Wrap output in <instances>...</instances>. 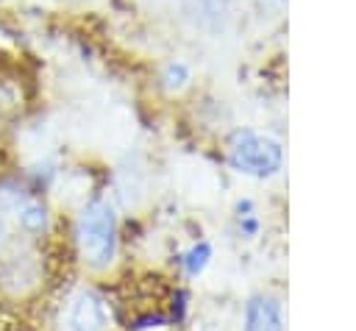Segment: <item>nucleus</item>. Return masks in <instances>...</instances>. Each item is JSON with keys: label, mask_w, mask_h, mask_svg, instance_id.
Masks as SVG:
<instances>
[{"label": "nucleus", "mask_w": 356, "mask_h": 331, "mask_svg": "<svg viewBox=\"0 0 356 331\" xmlns=\"http://www.w3.org/2000/svg\"><path fill=\"white\" fill-rule=\"evenodd\" d=\"M78 248L92 267H108L117 253V223L108 203L95 200L78 220Z\"/></svg>", "instance_id": "f257e3e1"}, {"label": "nucleus", "mask_w": 356, "mask_h": 331, "mask_svg": "<svg viewBox=\"0 0 356 331\" xmlns=\"http://www.w3.org/2000/svg\"><path fill=\"white\" fill-rule=\"evenodd\" d=\"M284 150L275 139L256 131H236L228 142V164L253 178H270L281 170Z\"/></svg>", "instance_id": "f03ea898"}, {"label": "nucleus", "mask_w": 356, "mask_h": 331, "mask_svg": "<svg viewBox=\"0 0 356 331\" xmlns=\"http://www.w3.org/2000/svg\"><path fill=\"white\" fill-rule=\"evenodd\" d=\"M70 325L72 331H103L106 328V309L103 300L92 292H81L72 300L70 309Z\"/></svg>", "instance_id": "7ed1b4c3"}, {"label": "nucleus", "mask_w": 356, "mask_h": 331, "mask_svg": "<svg viewBox=\"0 0 356 331\" xmlns=\"http://www.w3.org/2000/svg\"><path fill=\"white\" fill-rule=\"evenodd\" d=\"M245 331H284L281 303L267 295L253 298L245 309Z\"/></svg>", "instance_id": "20e7f679"}, {"label": "nucleus", "mask_w": 356, "mask_h": 331, "mask_svg": "<svg viewBox=\"0 0 356 331\" xmlns=\"http://www.w3.org/2000/svg\"><path fill=\"white\" fill-rule=\"evenodd\" d=\"M209 256H211V248H209L206 242L195 245V248H192V250L184 256V267H186V273H189V275H197V273L206 267Z\"/></svg>", "instance_id": "39448f33"}, {"label": "nucleus", "mask_w": 356, "mask_h": 331, "mask_svg": "<svg viewBox=\"0 0 356 331\" xmlns=\"http://www.w3.org/2000/svg\"><path fill=\"white\" fill-rule=\"evenodd\" d=\"M19 223H22V228H28V231H42V228H44V209L36 206V203L22 206V209H19Z\"/></svg>", "instance_id": "423d86ee"}, {"label": "nucleus", "mask_w": 356, "mask_h": 331, "mask_svg": "<svg viewBox=\"0 0 356 331\" xmlns=\"http://www.w3.org/2000/svg\"><path fill=\"white\" fill-rule=\"evenodd\" d=\"M14 108H17V97H14V92H11L8 86L0 83V128L8 122V117L14 114Z\"/></svg>", "instance_id": "0eeeda50"}, {"label": "nucleus", "mask_w": 356, "mask_h": 331, "mask_svg": "<svg viewBox=\"0 0 356 331\" xmlns=\"http://www.w3.org/2000/svg\"><path fill=\"white\" fill-rule=\"evenodd\" d=\"M184 81H186V67L184 64H170L167 72H164V83L170 89H178V86H184Z\"/></svg>", "instance_id": "6e6552de"}, {"label": "nucleus", "mask_w": 356, "mask_h": 331, "mask_svg": "<svg viewBox=\"0 0 356 331\" xmlns=\"http://www.w3.org/2000/svg\"><path fill=\"white\" fill-rule=\"evenodd\" d=\"M0 234H3V217H0Z\"/></svg>", "instance_id": "1a4fd4ad"}]
</instances>
